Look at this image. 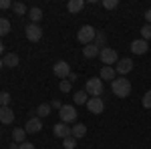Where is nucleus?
<instances>
[{"mask_svg":"<svg viewBox=\"0 0 151 149\" xmlns=\"http://www.w3.org/2000/svg\"><path fill=\"white\" fill-rule=\"evenodd\" d=\"M18 149H35V143H28V141H24V143H20V147Z\"/></svg>","mask_w":151,"mask_h":149,"instance_id":"nucleus-34","label":"nucleus"},{"mask_svg":"<svg viewBox=\"0 0 151 149\" xmlns=\"http://www.w3.org/2000/svg\"><path fill=\"white\" fill-rule=\"evenodd\" d=\"M24 32H26V38L30 40V42H38L40 38H42V28L38 26V24H26V28H24Z\"/></svg>","mask_w":151,"mask_h":149,"instance_id":"nucleus-5","label":"nucleus"},{"mask_svg":"<svg viewBox=\"0 0 151 149\" xmlns=\"http://www.w3.org/2000/svg\"><path fill=\"white\" fill-rule=\"evenodd\" d=\"M50 107H52V109H57V111H60V109H63V103H60L58 99H55V101L50 103Z\"/></svg>","mask_w":151,"mask_h":149,"instance_id":"nucleus-33","label":"nucleus"},{"mask_svg":"<svg viewBox=\"0 0 151 149\" xmlns=\"http://www.w3.org/2000/svg\"><path fill=\"white\" fill-rule=\"evenodd\" d=\"M70 85H73V83H70L69 79L60 81V85H58V89H60V93H69V91H70Z\"/></svg>","mask_w":151,"mask_h":149,"instance_id":"nucleus-28","label":"nucleus"},{"mask_svg":"<svg viewBox=\"0 0 151 149\" xmlns=\"http://www.w3.org/2000/svg\"><path fill=\"white\" fill-rule=\"evenodd\" d=\"M58 115H60V121L63 123H73V121H77V109L75 107H70V105H63V109L58 111Z\"/></svg>","mask_w":151,"mask_h":149,"instance_id":"nucleus-6","label":"nucleus"},{"mask_svg":"<svg viewBox=\"0 0 151 149\" xmlns=\"http://www.w3.org/2000/svg\"><path fill=\"white\" fill-rule=\"evenodd\" d=\"M0 69H2V60H0Z\"/></svg>","mask_w":151,"mask_h":149,"instance_id":"nucleus-38","label":"nucleus"},{"mask_svg":"<svg viewBox=\"0 0 151 149\" xmlns=\"http://www.w3.org/2000/svg\"><path fill=\"white\" fill-rule=\"evenodd\" d=\"M2 65H6L8 69H14V67L18 65V55H14V53L4 55V58H2Z\"/></svg>","mask_w":151,"mask_h":149,"instance_id":"nucleus-15","label":"nucleus"},{"mask_svg":"<svg viewBox=\"0 0 151 149\" xmlns=\"http://www.w3.org/2000/svg\"><path fill=\"white\" fill-rule=\"evenodd\" d=\"M143 107L145 109H151V91H147L143 95Z\"/></svg>","mask_w":151,"mask_h":149,"instance_id":"nucleus-31","label":"nucleus"},{"mask_svg":"<svg viewBox=\"0 0 151 149\" xmlns=\"http://www.w3.org/2000/svg\"><path fill=\"white\" fill-rule=\"evenodd\" d=\"M73 101L77 105H87V91H77L73 95Z\"/></svg>","mask_w":151,"mask_h":149,"instance_id":"nucleus-22","label":"nucleus"},{"mask_svg":"<svg viewBox=\"0 0 151 149\" xmlns=\"http://www.w3.org/2000/svg\"><path fill=\"white\" fill-rule=\"evenodd\" d=\"M55 137H60V139H67V137H70V127L67 125V123H57L55 125Z\"/></svg>","mask_w":151,"mask_h":149,"instance_id":"nucleus-11","label":"nucleus"},{"mask_svg":"<svg viewBox=\"0 0 151 149\" xmlns=\"http://www.w3.org/2000/svg\"><path fill=\"white\" fill-rule=\"evenodd\" d=\"M87 109L91 111V113H103L105 109V103L101 97H91L89 101H87Z\"/></svg>","mask_w":151,"mask_h":149,"instance_id":"nucleus-8","label":"nucleus"},{"mask_svg":"<svg viewBox=\"0 0 151 149\" xmlns=\"http://www.w3.org/2000/svg\"><path fill=\"white\" fill-rule=\"evenodd\" d=\"M2 50H4V45H2V40H0V55H2Z\"/></svg>","mask_w":151,"mask_h":149,"instance_id":"nucleus-37","label":"nucleus"},{"mask_svg":"<svg viewBox=\"0 0 151 149\" xmlns=\"http://www.w3.org/2000/svg\"><path fill=\"white\" fill-rule=\"evenodd\" d=\"M0 8H4V10L6 8H12V2L10 0H0Z\"/></svg>","mask_w":151,"mask_h":149,"instance_id":"nucleus-32","label":"nucleus"},{"mask_svg":"<svg viewBox=\"0 0 151 149\" xmlns=\"http://www.w3.org/2000/svg\"><path fill=\"white\" fill-rule=\"evenodd\" d=\"M63 147H65V149H75V147H77V139L73 137V135L67 137V139H63Z\"/></svg>","mask_w":151,"mask_h":149,"instance_id":"nucleus-26","label":"nucleus"},{"mask_svg":"<svg viewBox=\"0 0 151 149\" xmlns=\"http://www.w3.org/2000/svg\"><path fill=\"white\" fill-rule=\"evenodd\" d=\"M12 121H14V113H12V109H10V107H0V123L10 125Z\"/></svg>","mask_w":151,"mask_h":149,"instance_id":"nucleus-13","label":"nucleus"},{"mask_svg":"<svg viewBox=\"0 0 151 149\" xmlns=\"http://www.w3.org/2000/svg\"><path fill=\"white\" fill-rule=\"evenodd\" d=\"M8 32H10V20L0 18V36H6Z\"/></svg>","mask_w":151,"mask_h":149,"instance_id":"nucleus-25","label":"nucleus"},{"mask_svg":"<svg viewBox=\"0 0 151 149\" xmlns=\"http://www.w3.org/2000/svg\"><path fill=\"white\" fill-rule=\"evenodd\" d=\"M95 45L99 46V48H105V45H107V35H105L103 30H97V35H95Z\"/></svg>","mask_w":151,"mask_h":149,"instance_id":"nucleus-21","label":"nucleus"},{"mask_svg":"<svg viewBox=\"0 0 151 149\" xmlns=\"http://www.w3.org/2000/svg\"><path fill=\"white\" fill-rule=\"evenodd\" d=\"M131 71H133V60H131V58H121L119 65L115 67L117 75H127V73H131Z\"/></svg>","mask_w":151,"mask_h":149,"instance_id":"nucleus-9","label":"nucleus"},{"mask_svg":"<svg viewBox=\"0 0 151 149\" xmlns=\"http://www.w3.org/2000/svg\"><path fill=\"white\" fill-rule=\"evenodd\" d=\"M99 58H101V63H103L105 67H109V65H115V63H117V53H115V48H109V46L101 48V53H99Z\"/></svg>","mask_w":151,"mask_h":149,"instance_id":"nucleus-4","label":"nucleus"},{"mask_svg":"<svg viewBox=\"0 0 151 149\" xmlns=\"http://www.w3.org/2000/svg\"><path fill=\"white\" fill-rule=\"evenodd\" d=\"M70 135H73L75 139L85 137V135H87V127L83 125V123H77L75 127H70Z\"/></svg>","mask_w":151,"mask_h":149,"instance_id":"nucleus-16","label":"nucleus"},{"mask_svg":"<svg viewBox=\"0 0 151 149\" xmlns=\"http://www.w3.org/2000/svg\"><path fill=\"white\" fill-rule=\"evenodd\" d=\"M12 10L16 12V14H18V16H24V14H26V6H24V2H12Z\"/></svg>","mask_w":151,"mask_h":149,"instance_id":"nucleus-24","label":"nucleus"},{"mask_svg":"<svg viewBox=\"0 0 151 149\" xmlns=\"http://www.w3.org/2000/svg\"><path fill=\"white\" fill-rule=\"evenodd\" d=\"M101 79L103 81H115L117 79V73L113 67H103L101 69Z\"/></svg>","mask_w":151,"mask_h":149,"instance_id":"nucleus-17","label":"nucleus"},{"mask_svg":"<svg viewBox=\"0 0 151 149\" xmlns=\"http://www.w3.org/2000/svg\"><path fill=\"white\" fill-rule=\"evenodd\" d=\"M8 147H10V149H18L20 145H18V143H12V145H8Z\"/></svg>","mask_w":151,"mask_h":149,"instance_id":"nucleus-36","label":"nucleus"},{"mask_svg":"<svg viewBox=\"0 0 151 149\" xmlns=\"http://www.w3.org/2000/svg\"><path fill=\"white\" fill-rule=\"evenodd\" d=\"M28 16H30L32 24H36V22H40V20H42V10H40L38 6H35V8H30V10H28Z\"/></svg>","mask_w":151,"mask_h":149,"instance_id":"nucleus-20","label":"nucleus"},{"mask_svg":"<svg viewBox=\"0 0 151 149\" xmlns=\"http://www.w3.org/2000/svg\"><path fill=\"white\" fill-rule=\"evenodd\" d=\"M52 73L57 75L58 79H69L70 75V65L67 63V60H58V63H55V67H52Z\"/></svg>","mask_w":151,"mask_h":149,"instance_id":"nucleus-7","label":"nucleus"},{"mask_svg":"<svg viewBox=\"0 0 151 149\" xmlns=\"http://www.w3.org/2000/svg\"><path fill=\"white\" fill-rule=\"evenodd\" d=\"M111 91H113L115 97L125 99V97H129V93H131V83L125 77H119V79L111 81Z\"/></svg>","mask_w":151,"mask_h":149,"instance_id":"nucleus-1","label":"nucleus"},{"mask_svg":"<svg viewBox=\"0 0 151 149\" xmlns=\"http://www.w3.org/2000/svg\"><path fill=\"white\" fill-rule=\"evenodd\" d=\"M141 38H143V40H149L151 38V24H145V26H141Z\"/></svg>","mask_w":151,"mask_h":149,"instance_id":"nucleus-27","label":"nucleus"},{"mask_svg":"<svg viewBox=\"0 0 151 149\" xmlns=\"http://www.w3.org/2000/svg\"><path fill=\"white\" fill-rule=\"evenodd\" d=\"M145 20H147V24H151V8L145 12Z\"/></svg>","mask_w":151,"mask_h":149,"instance_id":"nucleus-35","label":"nucleus"},{"mask_svg":"<svg viewBox=\"0 0 151 149\" xmlns=\"http://www.w3.org/2000/svg\"><path fill=\"white\" fill-rule=\"evenodd\" d=\"M8 103H10V95L6 91L0 93V107H8Z\"/></svg>","mask_w":151,"mask_h":149,"instance_id":"nucleus-29","label":"nucleus"},{"mask_svg":"<svg viewBox=\"0 0 151 149\" xmlns=\"http://www.w3.org/2000/svg\"><path fill=\"white\" fill-rule=\"evenodd\" d=\"M99 53H101V48L95 45V42H93V45H87L85 48H83V55H85L87 58H95V57H99Z\"/></svg>","mask_w":151,"mask_h":149,"instance_id":"nucleus-14","label":"nucleus"},{"mask_svg":"<svg viewBox=\"0 0 151 149\" xmlns=\"http://www.w3.org/2000/svg\"><path fill=\"white\" fill-rule=\"evenodd\" d=\"M117 6H119L117 0H103V8H107V10H113V8H117Z\"/></svg>","mask_w":151,"mask_h":149,"instance_id":"nucleus-30","label":"nucleus"},{"mask_svg":"<svg viewBox=\"0 0 151 149\" xmlns=\"http://www.w3.org/2000/svg\"><path fill=\"white\" fill-rule=\"evenodd\" d=\"M40 129H42V123H40V119H38V117L28 119V121H26V125H24V131H26V133H38Z\"/></svg>","mask_w":151,"mask_h":149,"instance_id":"nucleus-10","label":"nucleus"},{"mask_svg":"<svg viewBox=\"0 0 151 149\" xmlns=\"http://www.w3.org/2000/svg\"><path fill=\"white\" fill-rule=\"evenodd\" d=\"M95 35H97V30H95L91 24H85V26H81L79 28V32H77V38H79V42H83V45H93L95 42Z\"/></svg>","mask_w":151,"mask_h":149,"instance_id":"nucleus-2","label":"nucleus"},{"mask_svg":"<svg viewBox=\"0 0 151 149\" xmlns=\"http://www.w3.org/2000/svg\"><path fill=\"white\" fill-rule=\"evenodd\" d=\"M50 103H42V105H38V109H36V113H38V117H48L50 115Z\"/></svg>","mask_w":151,"mask_h":149,"instance_id":"nucleus-23","label":"nucleus"},{"mask_svg":"<svg viewBox=\"0 0 151 149\" xmlns=\"http://www.w3.org/2000/svg\"><path fill=\"white\" fill-rule=\"evenodd\" d=\"M131 53H135V55H145V53H147V40H143V38L133 40V42H131Z\"/></svg>","mask_w":151,"mask_h":149,"instance_id":"nucleus-12","label":"nucleus"},{"mask_svg":"<svg viewBox=\"0 0 151 149\" xmlns=\"http://www.w3.org/2000/svg\"><path fill=\"white\" fill-rule=\"evenodd\" d=\"M87 95H91V97H101V95H103V79L93 77V79L87 81Z\"/></svg>","mask_w":151,"mask_h":149,"instance_id":"nucleus-3","label":"nucleus"},{"mask_svg":"<svg viewBox=\"0 0 151 149\" xmlns=\"http://www.w3.org/2000/svg\"><path fill=\"white\" fill-rule=\"evenodd\" d=\"M67 8H69V12H81L85 8V0H70Z\"/></svg>","mask_w":151,"mask_h":149,"instance_id":"nucleus-19","label":"nucleus"},{"mask_svg":"<svg viewBox=\"0 0 151 149\" xmlns=\"http://www.w3.org/2000/svg\"><path fill=\"white\" fill-rule=\"evenodd\" d=\"M12 139H14V143H24V139H26V131H24L22 127H18V129H14L12 131Z\"/></svg>","mask_w":151,"mask_h":149,"instance_id":"nucleus-18","label":"nucleus"}]
</instances>
